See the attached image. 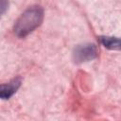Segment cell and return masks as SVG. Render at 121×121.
<instances>
[{
	"label": "cell",
	"instance_id": "6da1fadb",
	"mask_svg": "<svg viewBox=\"0 0 121 121\" xmlns=\"http://www.w3.org/2000/svg\"><path fill=\"white\" fill-rule=\"evenodd\" d=\"M43 20V9L41 6L28 7L16 20L13 26L14 34L18 38H25L38 26Z\"/></svg>",
	"mask_w": 121,
	"mask_h": 121
},
{
	"label": "cell",
	"instance_id": "7a4b0ae2",
	"mask_svg": "<svg viewBox=\"0 0 121 121\" xmlns=\"http://www.w3.org/2000/svg\"><path fill=\"white\" fill-rule=\"evenodd\" d=\"M98 50L95 43H84L78 45L73 52V60L76 63L90 61L97 57Z\"/></svg>",
	"mask_w": 121,
	"mask_h": 121
},
{
	"label": "cell",
	"instance_id": "3957f363",
	"mask_svg": "<svg viewBox=\"0 0 121 121\" xmlns=\"http://www.w3.org/2000/svg\"><path fill=\"white\" fill-rule=\"evenodd\" d=\"M21 85V79L19 78H13L8 83L0 84V98L9 99L10 98Z\"/></svg>",
	"mask_w": 121,
	"mask_h": 121
},
{
	"label": "cell",
	"instance_id": "277c9868",
	"mask_svg": "<svg viewBox=\"0 0 121 121\" xmlns=\"http://www.w3.org/2000/svg\"><path fill=\"white\" fill-rule=\"evenodd\" d=\"M101 43L110 50H119L120 49V40L115 37L102 36L100 37Z\"/></svg>",
	"mask_w": 121,
	"mask_h": 121
},
{
	"label": "cell",
	"instance_id": "5b68a950",
	"mask_svg": "<svg viewBox=\"0 0 121 121\" xmlns=\"http://www.w3.org/2000/svg\"><path fill=\"white\" fill-rule=\"evenodd\" d=\"M9 8V2L6 0H0V16L4 14Z\"/></svg>",
	"mask_w": 121,
	"mask_h": 121
}]
</instances>
